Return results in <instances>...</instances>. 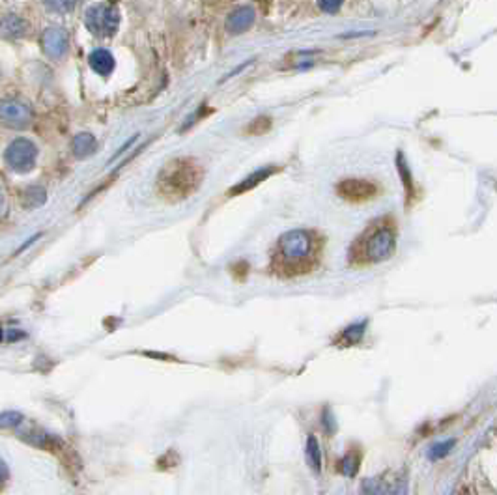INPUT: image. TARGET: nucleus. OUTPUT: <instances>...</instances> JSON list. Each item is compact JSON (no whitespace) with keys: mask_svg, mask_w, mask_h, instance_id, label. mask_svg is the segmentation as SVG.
Returning a JSON list of instances; mask_svg holds the SVG:
<instances>
[{"mask_svg":"<svg viewBox=\"0 0 497 495\" xmlns=\"http://www.w3.org/2000/svg\"><path fill=\"white\" fill-rule=\"evenodd\" d=\"M202 181V170L193 159H174L164 169H161L157 178L159 193L170 200H181L198 189Z\"/></svg>","mask_w":497,"mask_h":495,"instance_id":"nucleus-1","label":"nucleus"},{"mask_svg":"<svg viewBox=\"0 0 497 495\" xmlns=\"http://www.w3.org/2000/svg\"><path fill=\"white\" fill-rule=\"evenodd\" d=\"M394 249H396V234L393 226L382 224L365 238L361 245V258L368 264H377V262L389 260Z\"/></svg>","mask_w":497,"mask_h":495,"instance_id":"nucleus-2","label":"nucleus"},{"mask_svg":"<svg viewBox=\"0 0 497 495\" xmlns=\"http://www.w3.org/2000/svg\"><path fill=\"white\" fill-rule=\"evenodd\" d=\"M314 252V238L306 230H290L280 236L279 255L286 266H299Z\"/></svg>","mask_w":497,"mask_h":495,"instance_id":"nucleus-3","label":"nucleus"},{"mask_svg":"<svg viewBox=\"0 0 497 495\" xmlns=\"http://www.w3.org/2000/svg\"><path fill=\"white\" fill-rule=\"evenodd\" d=\"M84 25L92 34L99 38H107L118 30L120 25V11L112 4H93L88 8L84 15Z\"/></svg>","mask_w":497,"mask_h":495,"instance_id":"nucleus-4","label":"nucleus"},{"mask_svg":"<svg viewBox=\"0 0 497 495\" xmlns=\"http://www.w3.org/2000/svg\"><path fill=\"white\" fill-rule=\"evenodd\" d=\"M4 159L11 170L27 174L36 167L38 148L28 139H15V141L10 142V146L6 148Z\"/></svg>","mask_w":497,"mask_h":495,"instance_id":"nucleus-5","label":"nucleus"},{"mask_svg":"<svg viewBox=\"0 0 497 495\" xmlns=\"http://www.w3.org/2000/svg\"><path fill=\"white\" fill-rule=\"evenodd\" d=\"M337 193L350 202H365L376 196L377 187L365 178H348L337 184Z\"/></svg>","mask_w":497,"mask_h":495,"instance_id":"nucleus-6","label":"nucleus"},{"mask_svg":"<svg viewBox=\"0 0 497 495\" xmlns=\"http://www.w3.org/2000/svg\"><path fill=\"white\" fill-rule=\"evenodd\" d=\"M0 116H2V124L11 127V129H25L32 122L30 107L21 103V101H13V99H8L2 103Z\"/></svg>","mask_w":497,"mask_h":495,"instance_id":"nucleus-7","label":"nucleus"},{"mask_svg":"<svg viewBox=\"0 0 497 495\" xmlns=\"http://www.w3.org/2000/svg\"><path fill=\"white\" fill-rule=\"evenodd\" d=\"M67 45H70V36L62 27H49L41 36V47L45 55L53 60H58L66 55Z\"/></svg>","mask_w":497,"mask_h":495,"instance_id":"nucleus-8","label":"nucleus"},{"mask_svg":"<svg viewBox=\"0 0 497 495\" xmlns=\"http://www.w3.org/2000/svg\"><path fill=\"white\" fill-rule=\"evenodd\" d=\"M254 22V10L251 6H241L238 10H234L226 17L224 28L230 34H241L251 28V25Z\"/></svg>","mask_w":497,"mask_h":495,"instance_id":"nucleus-9","label":"nucleus"},{"mask_svg":"<svg viewBox=\"0 0 497 495\" xmlns=\"http://www.w3.org/2000/svg\"><path fill=\"white\" fill-rule=\"evenodd\" d=\"M88 64H90V68H92L98 75L101 77H109L112 71H115V56H112V53L107 49H96L90 53V56H88Z\"/></svg>","mask_w":497,"mask_h":495,"instance_id":"nucleus-10","label":"nucleus"},{"mask_svg":"<svg viewBox=\"0 0 497 495\" xmlns=\"http://www.w3.org/2000/svg\"><path fill=\"white\" fill-rule=\"evenodd\" d=\"M366 329V320L361 321V323H351L344 329V331L339 333V337L335 338L333 344L339 346V348H351L357 342H361V338L365 335Z\"/></svg>","mask_w":497,"mask_h":495,"instance_id":"nucleus-11","label":"nucleus"},{"mask_svg":"<svg viewBox=\"0 0 497 495\" xmlns=\"http://www.w3.org/2000/svg\"><path fill=\"white\" fill-rule=\"evenodd\" d=\"M71 150L75 153V158H88L98 150V141L92 133H77L71 142Z\"/></svg>","mask_w":497,"mask_h":495,"instance_id":"nucleus-12","label":"nucleus"},{"mask_svg":"<svg viewBox=\"0 0 497 495\" xmlns=\"http://www.w3.org/2000/svg\"><path fill=\"white\" fill-rule=\"evenodd\" d=\"M28 25L25 22V19H21L15 13H8V15L2 19V36L8 39H17L22 38L27 34Z\"/></svg>","mask_w":497,"mask_h":495,"instance_id":"nucleus-13","label":"nucleus"},{"mask_svg":"<svg viewBox=\"0 0 497 495\" xmlns=\"http://www.w3.org/2000/svg\"><path fill=\"white\" fill-rule=\"evenodd\" d=\"M273 172H277V169H275V167H268V169L257 170L254 174L247 176L245 180L241 181L240 186L232 187V189H230V195H241V193H245V191L252 189V187H257L260 181H264L266 178H269V176L273 174Z\"/></svg>","mask_w":497,"mask_h":495,"instance_id":"nucleus-14","label":"nucleus"},{"mask_svg":"<svg viewBox=\"0 0 497 495\" xmlns=\"http://www.w3.org/2000/svg\"><path fill=\"white\" fill-rule=\"evenodd\" d=\"M305 456H306V463L309 468L314 471V473H320L322 471V451H320V443L314 435H306V446H305Z\"/></svg>","mask_w":497,"mask_h":495,"instance_id":"nucleus-15","label":"nucleus"},{"mask_svg":"<svg viewBox=\"0 0 497 495\" xmlns=\"http://www.w3.org/2000/svg\"><path fill=\"white\" fill-rule=\"evenodd\" d=\"M45 200H47V193L44 187L32 186L22 193V206L27 210H36V207L44 206Z\"/></svg>","mask_w":497,"mask_h":495,"instance_id":"nucleus-16","label":"nucleus"},{"mask_svg":"<svg viewBox=\"0 0 497 495\" xmlns=\"http://www.w3.org/2000/svg\"><path fill=\"white\" fill-rule=\"evenodd\" d=\"M357 469H359V454L354 451H348L344 458H342V462H340V471H342L344 477L351 479V477L357 475Z\"/></svg>","mask_w":497,"mask_h":495,"instance_id":"nucleus-17","label":"nucleus"},{"mask_svg":"<svg viewBox=\"0 0 497 495\" xmlns=\"http://www.w3.org/2000/svg\"><path fill=\"white\" fill-rule=\"evenodd\" d=\"M51 11L56 13H70L71 10H75V6L79 0H41Z\"/></svg>","mask_w":497,"mask_h":495,"instance_id":"nucleus-18","label":"nucleus"},{"mask_svg":"<svg viewBox=\"0 0 497 495\" xmlns=\"http://www.w3.org/2000/svg\"><path fill=\"white\" fill-rule=\"evenodd\" d=\"M25 423V417L19 411H4L0 415V425L2 428H13L15 430L17 426H21Z\"/></svg>","mask_w":497,"mask_h":495,"instance_id":"nucleus-19","label":"nucleus"},{"mask_svg":"<svg viewBox=\"0 0 497 495\" xmlns=\"http://www.w3.org/2000/svg\"><path fill=\"white\" fill-rule=\"evenodd\" d=\"M180 463V456H178V452L176 451H167L163 454V456L157 460V469H161V471H167V469H172L176 468Z\"/></svg>","mask_w":497,"mask_h":495,"instance_id":"nucleus-20","label":"nucleus"},{"mask_svg":"<svg viewBox=\"0 0 497 495\" xmlns=\"http://www.w3.org/2000/svg\"><path fill=\"white\" fill-rule=\"evenodd\" d=\"M28 337V333H25L22 329H4L2 331V342L4 344H15L21 342Z\"/></svg>","mask_w":497,"mask_h":495,"instance_id":"nucleus-21","label":"nucleus"},{"mask_svg":"<svg viewBox=\"0 0 497 495\" xmlns=\"http://www.w3.org/2000/svg\"><path fill=\"white\" fill-rule=\"evenodd\" d=\"M322 420H323V428H325V432H328L329 435L335 434V430H337V423H335L333 413H331V409H329V408L323 409Z\"/></svg>","mask_w":497,"mask_h":495,"instance_id":"nucleus-22","label":"nucleus"},{"mask_svg":"<svg viewBox=\"0 0 497 495\" xmlns=\"http://www.w3.org/2000/svg\"><path fill=\"white\" fill-rule=\"evenodd\" d=\"M318 6L325 13H337L342 6V0H318Z\"/></svg>","mask_w":497,"mask_h":495,"instance_id":"nucleus-23","label":"nucleus"},{"mask_svg":"<svg viewBox=\"0 0 497 495\" xmlns=\"http://www.w3.org/2000/svg\"><path fill=\"white\" fill-rule=\"evenodd\" d=\"M453 445V443H445V445H437V446H434L432 449V458H439V456H445L447 452L445 451H448V446Z\"/></svg>","mask_w":497,"mask_h":495,"instance_id":"nucleus-24","label":"nucleus"},{"mask_svg":"<svg viewBox=\"0 0 497 495\" xmlns=\"http://www.w3.org/2000/svg\"><path fill=\"white\" fill-rule=\"evenodd\" d=\"M0 471H2V488H4L6 482H8V477H10V473H8V463L2 462V465H0Z\"/></svg>","mask_w":497,"mask_h":495,"instance_id":"nucleus-25","label":"nucleus"},{"mask_svg":"<svg viewBox=\"0 0 497 495\" xmlns=\"http://www.w3.org/2000/svg\"><path fill=\"white\" fill-rule=\"evenodd\" d=\"M39 236H41V234H36V236H34V238H30V240H28V241H25V245H22V247H21V249H19V250H17V252H15V255H21V252H22V250H25V249H27V247H30V245H32V243H34V241H36V240H38V238H39Z\"/></svg>","mask_w":497,"mask_h":495,"instance_id":"nucleus-26","label":"nucleus"},{"mask_svg":"<svg viewBox=\"0 0 497 495\" xmlns=\"http://www.w3.org/2000/svg\"><path fill=\"white\" fill-rule=\"evenodd\" d=\"M144 355H148V357H157V359H172V357H170V355H161V354H148V352H146V354H144Z\"/></svg>","mask_w":497,"mask_h":495,"instance_id":"nucleus-27","label":"nucleus"}]
</instances>
